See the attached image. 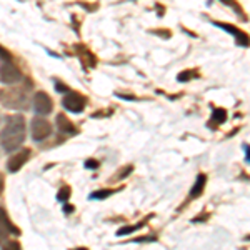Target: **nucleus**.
I'll return each mask as SVG.
<instances>
[{"mask_svg": "<svg viewBox=\"0 0 250 250\" xmlns=\"http://www.w3.org/2000/svg\"><path fill=\"white\" fill-rule=\"evenodd\" d=\"M25 119L23 115H10L5 119L2 132H0V144L5 152L17 150L25 140Z\"/></svg>", "mask_w": 250, "mask_h": 250, "instance_id": "obj_1", "label": "nucleus"}, {"mask_svg": "<svg viewBox=\"0 0 250 250\" xmlns=\"http://www.w3.org/2000/svg\"><path fill=\"white\" fill-rule=\"evenodd\" d=\"M29 88H32V80L25 87H10L0 90V104L12 110H27L30 105Z\"/></svg>", "mask_w": 250, "mask_h": 250, "instance_id": "obj_2", "label": "nucleus"}, {"mask_svg": "<svg viewBox=\"0 0 250 250\" xmlns=\"http://www.w3.org/2000/svg\"><path fill=\"white\" fill-rule=\"evenodd\" d=\"M30 134L35 142H42V140H45L50 137L52 124L48 122L47 119H43V117H35V119H32V122H30Z\"/></svg>", "mask_w": 250, "mask_h": 250, "instance_id": "obj_3", "label": "nucleus"}, {"mask_svg": "<svg viewBox=\"0 0 250 250\" xmlns=\"http://www.w3.org/2000/svg\"><path fill=\"white\" fill-rule=\"evenodd\" d=\"M62 105H63L65 110L72 112V114H80V112H82L83 108H85V105H87V99H85V95L70 90V92H67V94L63 95Z\"/></svg>", "mask_w": 250, "mask_h": 250, "instance_id": "obj_4", "label": "nucleus"}, {"mask_svg": "<svg viewBox=\"0 0 250 250\" xmlns=\"http://www.w3.org/2000/svg\"><path fill=\"white\" fill-rule=\"evenodd\" d=\"M22 80V72L14 62H2L0 65V82L5 85H12Z\"/></svg>", "mask_w": 250, "mask_h": 250, "instance_id": "obj_5", "label": "nucleus"}, {"mask_svg": "<svg viewBox=\"0 0 250 250\" xmlns=\"http://www.w3.org/2000/svg\"><path fill=\"white\" fill-rule=\"evenodd\" d=\"M32 104H34V110L39 115H48L52 112V108H54V102H52L50 95L47 92H37L34 95Z\"/></svg>", "mask_w": 250, "mask_h": 250, "instance_id": "obj_6", "label": "nucleus"}, {"mask_svg": "<svg viewBox=\"0 0 250 250\" xmlns=\"http://www.w3.org/2000/svg\"><path fill=\"white\" fill-rule=\"evenodd\" d=\"M30 157H32L30 148H20V150H17V154H14L9 159V162H7V170L12 172V173L19 172L23 165L29 162Z\"/></svg>", "mask_w": 250, "mask_h": 250, "instance_id": "obj_7", "label": "nucleus"}, {"mask_svg": "<svg viewBox=\"0 0 250 250\" xmlns=\"http://www.w3.org/2000/svg\"><path fill=\"white\" fill-rule=\"evenodd\" d=\"M213 25L220 27V29H224L225 32H229V34H232L233 37H235V42L239 43L242 47H247L249 45V37L245 32H242L240 29H237L235 25H230V23H225V22H213Z\"/></svg>", "mask_w": 250, "mask_h": 250, "instance_id": "obj_8", "label": "nucleus"}, {"mask_svg": "<svg viewBox=\"0 0 250 250\" xmlns=\"http://www.w3.org/2000/svg\"><path fill=\"white\" fill-rule=\"evenodd\" d=\"M75 50H77V54H79V57H80V62H82V65H83V67L94 68V67L97 65L95 55L92 54V52L88 50L87 47H83V45H75Z\"/></svg>", "mask_w": 250, "mask_h": 250, "instance_id": "obj_9", "label": "nucleus"}, {"mask_svg": "<svg viewBox=\"0 0 250 250\" xmlns=\"http://www.w3.org/2000/svg\"><path fill=\"white\" fill-rule=\"evenodd\" d=\"M0 229H3L7 233H14V235H20V229L9 219V213L3 207H0Z\"/></svg>", "mask_w": 250, "mask_h": 250, "instance_id": "obj_10", "label": "nucleus"}, {"mask_svg": "<svg viewBox=\"0 0 250 250\" xmlns=\"http://www.w3.org/2000/svg\"><path fill=\"white\" fill-rule=\"evenodd\" d=\"M55 122H57V130L60 134H67V135H75L77 134V128H75V125L70 122V120L67 119L63 114H59L57 119H55Z\"/></svg>", "mask_w": 250, "mask_h": 250, "instance_id": "obj_11", "label": "nucleus"}, {"mask_svg": "<svg viewBox=\"0 0 250 250\" xmlns=\"http://www.w3.org/2000/svg\"><path fill=\"white\" fill-rule=\"evenodd\" d=\"M205 184H207V175H205V173H199L195 184H193V187L190 188V199H199V197L202 195Z\"/></svg>", "mask_w": 250, "mask_h": 250, "instance_id": "obj_12", "label": "nucleus"}, {"mask_svg": "<svg viewBox=\"0 0 250 250\" xmlns=\"http://www.w3.org/2000/svg\"><path fill=\"white\" fill-rule=\"evenodd\" d=\"M210 127H213V125H222V124H225L227 122V110L225 108H220V107H217V108H213L212 110V117H210Z\"/></svg>", "mask_w": 250, "mask_h": 250, "instance_id": "obj_13", "label": "nucleus"}, {"mask_svg": "<svg viewBox=\"0 0 250 250\" xmlns=\"http://www.w3.org/2000/svg\"><path fill=\"white\" fill-rule=\"evenodd\" d=\"M145 224H147V220H142V222H139V224H135V225H127V227H122V229H119V230H117V235H119V237L128 235V233H132V232L139 230V229H142Z\"/></svg>", "mask_w": 250, "mask_h": 250, "instance_id": "obj_14", "label": "nucleus"}, {"mask_svg": "<svg viewBox=\"0 0 250 250\" xmlns=\"http://www.w3.org/2000/svg\"><path fill=\"white\" fill-rule=\"evenodd\" d=\"M197 77H199V72H197V70H184V72H180V74L177 75V80L185 83V82H190L192 79H197Z\"/></svg>", "mask_w": 250, "mask_h": 250, "instance_id": "obj_15", "label": "nucleus"}, {"mask_svg": "<svg viewBox=\"0 0 250 250\" xmlns=\"http://www.w3.org/2000/svg\"><path fill=\"white\" fill-rule=\"evenodd\" d=\"M114 193V190L112 188H102V190H97L94 193H90V197L88 199H92V200H104V199H107L108 195H112Z\"/></svg>", "mask_w": 250, "mask_h": 250, "instance_id": "obj_16", "label": "nucleus"}, {"mask_svg": "<svg viewBox=\"0 0 250 250\" xmlns=\"http://www.w3.org/2000/svg\"><path fill=\"white\" fill-rule=\"evenodd\" d=\"M70 187H67V185H63L62 188L59 190V193H57V200L59 202H62V204H65L68 199H70Z\"/></svg>", "mask_w": 250, "mask_h": 250, "instance_id": "obj_17", "label": "nucleus"}, {"mask_svg": "<svg viewBox=\"0 0 250 250\" xmlns=\"http://www.w3.org/2000/svg\"><path fill=\"white\" fill-rule=\"evenodd\" d=\"M2 250H22L20 244L17 240H7L5 244L2 245Z\"/></svg>", "mask_w": 250, "mask_h": 250, "instance_id": "obj_18", "label": "nucleus"}, {"mask_svg": "<svg viewBox=\"0 0 250 250\" xmlns=\"http://www.w3.org/2000/svg\"><path fill=\"white\" fill-rule=\"evenodd\" d=\"M132 170H134V167H132V165H127L125 168H122V170L117 172L115 180H122V179H125V177H127L128 173H132Z\"/></svg>", "mask_w": 250, "mask_h": 250, "instance_id": "obj_19", "label": "nucleus"}, {"mask_svg": "<svg viewBox=\"0 0 250 250\" xmlns=\"http://www.w3.org/2000/svg\"><path fill=\"white\" fill-rule=\"evenodd\" d=\"M0 60H2V62H12V54H10V50L3 48L2 45H0Z\"/></svg>", "mask_w": 250, "mask_h": 250, "instance_id": "obj_20", "label": "nucleus"}, {"mask_svg": "<svg viewBox=\"0 0 250 250\" xmlns=\"http://www.w3.org/2000/svg\"><path fill=\"white\" fill-rule=\"evenodd\" d=\"M99 165H100V162L99 160H95V159H88V160H85V162H83V167L85 168H99Z\"/></svg>", "mask_w": 250, "mask_h": 250, "instance_id": "obj_21", "label": "nucleus"}, {"mask_svg": "<svg viewBox=\"0 0 250 250\" xmlns=\"http://www.w3.org/2000/svg\"><path fill=\"white\" fill-rule=\"evenodd\" d=\"M55 90L60 92V94H67V92H70V88L65 87L62 82H59V80H55Z\"/></svg>", "mask_w": 250, "mask_h": 250, "instance_id": "obj_22", "label": "nucleus"}, {"mask_svg": "<svg viewBox=\"0 0 250 250\" xmlns=\"http://www.w3.org/2000/svg\"><path fill=\"white\" fill-rule=\"evenodd\" d=\"M155 240H157L155 237H137V239L132 242H155Z\"/></svg>", "mask_w": 250, "mask_h": 250, "instance_id": "obj_23", "label": "nucleus"}, {"mask_svg": "<svg viewBox=\"0 0 250 250\" xmlns=\"http://www.w3.org/2000/svg\"><path fill=\"white\" fill-rule=\"evenodd\" d=\"M3 187H5V179H3V173L0 172V195H2V192H3Z\"/></svg>", "mask_w": 250, "mask_h": 250, "instance_id": "obj_24", "label": "nucleus"}, {"mask_svg": "<svg viewBox=\"0 0 250 250\" xmlns=\"http://www.w3.org/2000/svg\"><path fill=\"white\" fill-rule=\"evenodd\" d=\"M7 235H9V233L3 230V229H0V244H2L3 240H7Z\"/></svg>", "mask_w": 250, "mask_h": 250, "instance_id": "obj_25", "label": "nucleus"}, {"mask_svg": "<svg viewBox=\"0 0 250 250\" xmlns=\"http://www.w3.org/2000/svg\"><path fill=\"white\" fill-rule=\"evenodd\" d=\"M244 152H245V162L249 164L250 162V155H249V145L247 144L244 145Z\"/></svg>", "mask_w": 250, "mask_h": 250, "instance_id": "obj_26", "label": "nucleus"}, {"mask_svg": "<svg viewBox=\"0 0 250 250\" xmlns=\"http://www.w3.org/2000/svg\"><path fill=\"white\" fill-rule=\"evenodd\" d=\"M63 210H65V212H74V207H72V205H70V207L65 205V207H63Z\"/></svg>", "mask_w": 250, "mask_h": 250, "instance_id": "obj_27", "label": "nucleus"}, {"mask_svg": "<svg viewBox=\"0 0 250 250\" xmlns=\"http://www.w3.org/2000/svg\"><path fill=\"white\" fill-rule=\"evenodd\" d=\"M72 250H88V249H85V247H79V249H72Z\"/></svg>", "mask_w": 250, "mask_h": 250, "instance_id": "obj_28", "label": "nucleus"}]
</instances>
